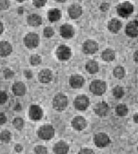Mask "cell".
Masks as SVG:
<instances>
[{
	"label": "cell",
	"instance_id": "6da1fadb",
	"mask_svg": "<svg viewBox=\"0 0 138 154\" xmlns=\"http://www.w3.org/2000/svg\"><path fill=\"white\" fill-rule=\"evenodd\" d=\"M134 12V6L129 1H124L121 2L117 6V13L121 18H129Z\"/></svg>",
	"mask_w": 138,
	"mask_h": 154
},
{
	"label": "cell",
	"instance_id": "7a4b0ae2",
	"mask_svg": "<svg viewBox=\"0 0 138 154\" xmlns=\"http://www.w3.org/2000/svg\"><path fill=\"white\" fill-rule=\"evenodd\" d=\"M52 107L55 110L61 112L66 109L68 105V99L66 95L58 93L52 99Z\"/></svg>",
	"mask_w": 138,
	"mask_h": 154
},
{
	"label": "cell",
	"instance_id": "3957f363",
	"mask_svg": "<svg viewBox=\"0 0 138 154\" xmlns=\"http://www.w3.org/2000/svg\"><path fill=\"white\" fill-rule=\"evenodd\" d=\"M107 83L101 79H95L89 85V90L95 96H102L107 91Z\"/></svg>",
	"mask_w": 138,
	"mask_h": 154
},
{
	"label": "cell",
	"instance_id": "277c9868",
	"mask_svg": "<svg viewBox=\"0 0 138 154\" xmlns=\"http://www.w3.org/2000/svg\"><path fill=\"white\" fill-rule=\"evenodd\" d=\"M37 136L42 140H49L55 136V129L52 125H42L37 130Z\"/></svg>",
	"mask_w": 138,
	"mask_h": 154
},
{
	"label": "cell",
	"instance_id": "5b68a950",
	"mask_svg": "<svg viewBox=\"0 0 138 154\" xmlns=\"http://www.w3.org/2000/svg\"><path fill=\"white\" fill-rule=\"evenodd\" d=\"M23 42L26 48L30 49H36L39 45V36L36 32H31L25 35Z\"/></svg>",
	"mask_w": 138,
	"mask_h": 154
},
{
	"label": "cell",
	"instance_id": "8992f818",
	"mask_svg": "<svg viewBox=\"0 0 138 154\" xmlns=\"http://www.w3.org/2000/svg\"><path fill=\"white\" fill-rule=\"evenodd\" d=\"M93 143L98 148H105L110 146L111 140L107 133H98L93 137Z\"/></svg>",
	"mask_w": 138,
	"mask_h": 154
},
{
	"label": "cell",
	"instance_id": "52a82bcc",
	"mask_svg": "<svg viewBox=\"0 0 138 154\" xmlns=\"http://www.w3.org/2000/svg\"><path fill=\"white\" fill-rule=\"evenodd\" d=\"M74 105L77 110L85 111L89 106V99L86 95H79L74 100Z\"/></svg>",
	"mask_w": 138,
	"mask_h": 154
},
{
	"label": "cell",
	"instance_id": "ba28073f",
	"mask_svg": "<svg viewBox=\"0 0 138 154\" xmlns=\"http://www.w3.org/2000/svg\"><path fill=\"white\" fill-rule=\"evenodd\" d=\"M56 57L60 61H67L70 59L72 56V51L69 46L66 45H61L56 49Z\"/></svg>",
	"mask_w": 138,
	"mask_h": 154
},
{
	"label": "cell",
	"instance_id": "9c48e42d",
	"mask_svg": "<svg viewBox=\"0 0 138 154\" xmlns=\"http://www.w3.org/2000/svg\"><path fill=\"white\" fill-rule=\"evenodd\" d=\"M83 52L86 55H93L99 49V45L93 39H88L83 42L82 46Z\"/></svg>",
	"mask_w": 138,
	"mask_h": 154
},
{
	"label": "cell",
	"instance_id": "30bf717a",
	"mask_svg": "<svg viewBox=\"0 0 138 154\" xmlns=\"http://www.w3.org/2000/svg\"><path fill=\"white\" fill-rule=\"evenodd\" d=\"M93 111H94L95 114L97 116L104 117V116H107L109 114V112H110V106H109L108 103H107L106 102H99L95 106Z\"/></svg>",
	"mask_w": 138,
	"mask_h": 154
},
{
	"label": "cell",
	"instance_id": "8fae6325",
	"mask_svg": "<svg viewBox=\"0 0 138 154\" xmlns=\"http://www.w3.org/2000/svg\"><path fill=\"white\" fill-rule=\"evenodd\" d=\"M69 83L73 89H80L85 84V79L83 76L80 74H74L70 75L69 79Z\"/></svg>",
	"mask_w": 138,
	"mask_h": 154
},
{
	"label": "cell",
	"instance_id": "7c38bea8",
	"mask_svg": "<svg viewBox=\"0 0 138 154\" xmlns=\"http://www.w3.org/2000/svg\"><path fill=\"white\" fill-rule=\"evenodd\" d=\"M125 33L130 38L138 37V22L135 19L129 22L125 27Z\"/></svg>",
	"mask_w": 138,
	"mask_h": 154
},
{
	"label": "cell",
	"instance_id": "4fadbf2b",
	"mask_svg": "<svg viewBox=\"0 0 138 154\" xmlns=\"http://www.w3.org/2000/svg\"><path fill=\"white\" fill-rule=\"evenodd\" d=\"M29 116L32 120H40L43 116V111L39 106L32 105L29 109Z\"/></svg>",
	"mask_w": 138,
	"mask_h": 154
},
{
	"label": "cell",
	"instance_id": "5bb4252c",
	"mask_svg": "<svg viewBox=\"0 0 138 154\" xmlns=\"http://www.w3.org/2000/svg\"><path fill=\"white\" fill-rule=\"evenodd\" d=\"M67 13L70 19H77L80 17L83 14V8L80 5L74 3L70 5L67 9Z\"/></svg>",
	"mask_w": 138,
	"mask_h": 154
},
{
	"label": "cell",
	"instance_id": "9a60e30c",
	"mask_svg": "<svg viewBox=\"0 0 138 154\" xmlns=\"http://www.w3.org/2000/svg\"><path fill=\"white\" fill-rule=\"evenodd\" d=\"M60 33L63 38L70 39V38H73L75 35V29L72 25L66 23V24L62 25L60 26Z\"/></svg>",
	"mask_w": 138,
	"mask_h": 154
},
{
	"label": "cell",
	"instance_id": "2e32d148",
	"mask_svg": "<svg viewBox=\"0 0 138 154\" xmlns=\"http://www.w3.org/2000/svg\"><path fill=\"white\" fill-rule=\"evenodd\" d=\"M71 125L72 127L77 131H82L86 127L87 123H86V119L85 118L80 116H78L72 119Z\"/></svg>",
	"mask_w": 138,
	"mask_h": 154
},
{
	"label": "cell",
	"instance_id": "e0dca14e",
	"mask_svg": "<svg viewBox=\"0 0 138 154\" xmlns=\"http://www.w3.org/2000/svg\"><path fill=\"white\" fill-rule=\"evenodd\" d=\"M52 78H53V74L49 69H43L38 74L39 81L43 84H47L50 82L52 80Z\"/></svg>",
	"mask_w": 138,
	"mask_h": 154
},
{
	"label": "cell",
	"instance_id": "ac0fdd59",
	"mask_svg": "<svg viewBox=\"0 0 138 154\" xmlns=\"http://www.w3.org/2000/svg\"><path fill=\"white\" fill-rule=\"evenodd\" d=\"M123 23L120 19H117V18H114V19H110L108 22L107 24V29L111 33H117L121 31L122 29Z\"/></svg>",
	"mask_w": 138,
	"mask_h": 154
},
{
	"label": "cell",
	"instance_id": "d6986e66",
	"mask_svg": "<svg viewBox=\"0 0 138 154\" xmlns=\"http://www.w3.org/2000/svg\"><path fill=\"white\" fill-rule=\"evenodd\" d=\"M52 150L55 154H68L70 146L65 141H59L55 144Z\"/></svg>",
	"mask_w": 138,
	"mask_h": 154
},
{
	"label": "cell",
	"instance_id": "ffe728a7",
	"mask_svg": "<svg viewBox=\"0 0 138 154\" xmlns=\"http://www.w3.org/2000/svg\"><path fill=\"white\" fill-rule=\"evenodd\" d=\"M12 93L16 96H23L26 93V86L23 82H16L12 85Z\"/></svg>",
	"mask_w": 138,
	"mask_h": 154
},
{
	"label": "cell",
	"instance_id": "44dd1931",
	"mask_svg": "<svg viewBox=\"0 0 138 154\" xmlns=\"http://www.w3.org/2000/svg\"><path fill=\"white\" fill-rule=\"evenodd\" d=\"M62 17V12L59 9L52 8L50 9L47 12V18L51 23H56L59 21Z\"/></svg>",
	"mask_w": 138,
	"mask_h": 154
},
{
	"label": "cell",
	"instance_id": "7402d4cb",
	"mask_svg": "<svg viewBox=\"0 0 138 154\" xmlns=\"http://www.w3.org/2000/svg\"><path fill=\"white\" fill-rule=\"evenodd\" d=\"M27 23L29 26L33 27H37L41 26L42 23V19L39 15L36 14H30L27 17Z\"/></svg>",
	"mask_w": 138,
	"mask_h": 154
},
{
	"label": "cell",
	"instance_id": "603a6c76",
	"mask_svg": "<svg viewBox=\"0 0 138 154\" xmlns=\"http://www.w3.org/2000/svg\"><path fill=\"white\" fill-rule=\"evenodd\" d=\"M12 51V46L7 41L0 42V56L6 57L11 54Z\"/></svg>",
	"mask_w": 138,
	"mask_h": 154
},
{
	"label": "cell",
	"instance_id": "cb8c5ba5",
	"mask_svg": "<svg viewBox=\"0 0 138 154\" xmlns=\"http://www.w3.org/2000/svg\"><path fill=\"white\" fill-rule=\"evenodd\" d=\"M101 58L103 61L107 62V63L114 61L116 58L115 51L112 49H104L101 53Z\"/></svg>",
	"mask_w": 138,
	"mask_h": 154
},
{
	"label": "cell",
	"instance_id": "d4e9b609",
	"mask_svg": "<svg viewBox=\"0 0 138 154\" xmlns=\"http://www.w3.org/2000/svg\"><path fill=\"white\" fill-rule=\"evenodd\" d=\"M86 70L89 74H96L99 71V63L96 60H89L86 63Z\"/></svg>",
	"mask_w": 138,
	"mask_h": 154
},
{
	"label": "cell",
	"instance_id": "484cf974",
	"mask_svg": "<svg viewBox=\"0 0 138 154\" xmlns=\"http://www.w3.org/2000/svg\"><path fill=\"white\" fill-rule=\"evenodd\" d=\"M115 112L117 116L124 117V116H127L128 112H129V109H128L127 106L126 104L120 103L115 107Z\"/></svg>",
	"mask_w": 138,
	"mask_h": 154
},
{
	"label": "cell",
	"instance_id": "4316f807",
	"mask_svg": "<svg viewBox=\"0 0 138 154\" xmlns=\"http://www.w3.org/2000/svg\"><path fill=\"white\" fill-rule=\"evenodd\" d=\"M113 74L116 79H122L126 75V69L122 66H117L113 70Z\"/></svg>",
	"mask_w": 138,
	"mask_h": 154
},
{
	"label": "cell",
	"instance_id": "83f0119b",
	"mask_svg": "<svg viewBox=\"0 0 138 154\" xmlns=\"http://www.w3.org/2000/svg\"><path fill=\"white\" fill-rule=\"evenodd\" d=\"M112 94L114 97L117 100H121L124 97V94H125V91H124V87L121 86H116L112 89Z\"/></svg>",
	"mask_w": 138,
	"mask_h": 154
},
{
	"label": "cell",
	"instance_id": "f1b7e54d",
	"mask_svg": "<svg viewBox=\"0 0 138 154\" xmlns=\"http://www.w3.org/2000/svg\"><path fill=\"white\" fill-rule=\"evenodd\" d=\"M12 139V134L9 130H3L0 133V140L2 143H8L11 141Z\"/></svg>",
	"mask_w": 138,
	"mask_h": 154
},
{
	"label": "cell",
	"instance_id": "f546056e",
	"mask_svg": "<svg viewBox=\"0 0 138 154\" xmlns=\"http://www.w3.org/2000/svg\"><path fill=\"white\" fill-rule=\"evenodd\" d=\"M30 63L32 66H37L40 65L42 63V57L39 55L34 54L30 56Z\"/></svg>",
	"mask_w": 138,
	"mask_h": 154
},
{
	"label": "cell",
	"instance_id": "4dcf8cb0",
	"mask_svg": "<svg viewBox=\"0 0 138 154\" xmlns=\"http://www.w3.org/2000/svg\"><path fill=\"white\" fill-rule=\"evenodd\" d=\"M12 125L14 126L16 130H21L24 126V120L20 117H16L12 121Z\"/></svg>",
	"mask_w": 138,
	"mask_h": 154
},
{
	"label": "cell",
	"instance_id": "1f68e13d",
	"mask_svg": "<svg viewBox=\"0 0 138 154\" xmlns=\"http://www.w3.org/2000/svg\"><path fill=\"white\" fill-rule=\"evenodd\" d=\"M34 153L35 154H48L47 148L44 146L38 145L34 148Z\"/></svg>",
	"mask_w": 138,
	"mask_h": 154
},
{
	"label": "cell",
	"instance_id": "d6a6232c",
	"mask_svg": "<svg viewBox=\"0 0 138 154\" xmlns=\"http://www.w3.org/2000/svg\"><path fill=\"white\" fill-rule=\"evenodd\" d=\"M54 29L51 26H46L43 29V35L45 38H51L54 35Z\"/></svg>",
	"mask_w": 138,
	"mask_h": 154
},
{
	"label": "cell",
	"instance_id": "836d02e7",
	"mask_svg": "<svg viewBox=\"0 0 138 154\" xmlns=\"http://www.w3.org/2000/svg\"><path fill=\"white\" fill-rule=\"evenodd\" d=\"M10 6V0H0V10H6Z\"/></svg>",
	"mask_w": 138,
	"mask_h": 154
},
{
	"label": "cell",
	"instance_id": "e575fe53",
	"mask_svg": "<svg viewBox=\"0 0 138 154\" xmlns=\"http://www.w3.org/2000/svg\"><path fill=\"white\" fill-rule=\"evenodd\" d=\"M46 2H47V0H33V4L34 6L39 9L44 7Z\"/></svg>",
	"mask_w": 138,
	"mask_h": 154
},
{
	"label": "cell",
	"instance_id": "d590c367",
	"mask_svg": "<svg viewBox=\"0 0 138 154\" xmlns=\"http://www.w3.org/2000/svg\"><path fill=\"white\" fill-rule=\"evenodd\" d=\"M8 100L7 93L4 91H0V105L5 104Z\"/></svg>",
	"mask_w": 138,
	"mask_h": 154
},
{
	"label": "cell",
	"instance_id": "8d00e7d4",
	"mask_svg": "<svg viewBox=\"0 0 138 154\" xmlns=\"http://www.w3.org/2000/svg\"><path fill=\"white\" fill-rule=\"evenodd\" d=\"M3 75L5 79H12L13 75H14V72L10 69H5L4 70Z\"/></svg>",
	"mask_w": 138,
	"mask_h": 154
},
{
	"label": "cell",
	"instance_id": "74e56055",
	"mask_svg": "<svg viewBox=\"0 0 138 154\" xmlns=\"http://www.w3.org/2000/svg\"><path fill=\"white\" fill-rule=\"evenodd\" d=\"M78 154H95L94 151L89 148H83L79 151Z\"/></svg>",
	"mask_w": 138,
	"mask_h": 154
},
{
	"label": "cell",
	"instance_id": "f35d334b",
	"mask_svg": "<svg viewBox=\"0 0 138 154\" xmlns=\"http://www.w3.org/2000/svg\"><path fill=\"white\" fill-rule=\"evenodd\" d=\"M100 10L103 11V12L108 11L109 9H110V4L107 3V2H103V3L100 5Z\"/></svg>",
	"mask_w": 138,
	"mask_h": 154
},
{
	"label": "cell",
	"instance_id": "ab89813d",
	"mask_svg": "<svg viewBox=\"0 0 138 154\" xmlns=\"http://www.w3.org/2000/svg\"><path fill=\"white\" fill-rule=\"evenodd\" d=\"M7 121V117L3 112H0V125L5 124Z\"/></svg>",
	"mask_w": 138,
	"mask_h": 154
},
{
	"label": "cell",
	"instance_id": "60d3db41",
	"mask_svg": "<svg viewBox=\"0 0 138 154\" xmlns=\"http://www.w3.org/2000/svg\"><path fill=\"white\" fill-rule=\"evenodd\" d=\"M25 75H26L27 79H31L32 77H33V73H32L30 70H26L25 71Z\"/></svg>",
	"mask_w": 138,
	"mask_h": 154
},
{
	"label": "cell",
	"instance_id": "b9f144b4",
	"mask_svg": "<svg viewBox=\"0 0 138 154\" xmlns=\"http://www.w3.org/2000/svg\"><path fill=\"white\" fill-rule=\"evenodd\" d=\"M23 146H22L21 144H16V146H15V149H16V152H20L23 151Z\"/></svg>",
	"mask_w": 138,
	"mask_h": 154
},
{
	"label": "cell",
	"instance_id": "7bdbcfd3",
	"mask_svg": "<svg viewBox=\"0 0 138 154\" xmlns=\"http://www.w3.org/2000/svg\"><path fill=\"white\" fill-rule=\"evenodd\" d=\"M133 61L138 64V50L135 51L134 52V53H133Z\"/></svg>",
	"mask_w": 138,
	"mask_h": 154
},
{
	"label": "cell",
	"instance_id": "ee69618b",
	"mask_svg": "<svg viewBox=\"0 0 138 154\" xmlns=\"http://www.w3.org/2000/svg\"><path fill=\"white\" fill-rule=\"evenodd\" d=\"M133 122H134L135 123L138 124V112H136V113L133 115Z\"/></svg>",
	"mask_w": 138,
	"mask_h": 154
},
{
	"label": "cell",
	"instance_id": "f6af8a7d",
	"mask_svg": "<svg viewBox=\"0 0 138 154\" xmlns=\"http://www.w3.org/2000/svg\"><path fill=\"white\" fill-rule=\"evenodd\" d=\"M3 30H4V26L2 24V23L0 22V35L3 32Z\"/></svg>",
	"mask_w": 138,
	"mask_h": 154
},
{
	"label": "cell",
	"instance_id": "bcb514c9",
	"mask_svg": "<svg viewBox=\"0 0 138 154\" xmlns=\"http://www.w3.org/2000/svg\"><path fill=\"white\" fill-rule=\"evenodd\" d=\"M56 2H60V3H63V2H66L67 0H55Z\"/></svg>",
	"mask_w": 138,
	"mask_h": 154
},
{
	"label": "cell",
	"instance_id": "7dc6e473",
	"mask_svg": "<svg viewBox=\"0 0 138 154\" xmlns=\"http://www.w3.org/2000/svg\"><path fill=\"white\" fill-rule=\"evenodd\" d=\"M16 1H17V2H23L24 1H26V0H16Z\"/></svg>",
	"mask_w": 138,
	"mask_h": 154
},
{
	"label": "cell",
	"instance_id": "c3c4849f",
	"mask_svg": "<svg viewBox=\"0 0 138 154\" xmlns=\"http://www.w3.org/2000/svg\"><path fill=\"white\" fill-rule=\"evenodd\" d=\"M135 20H136V21H137V22H138V14L136 15V16H135Z\"/></svg>",
	"mask_w": 138,
	"mask_h": 154
},
{
	"label": "cell",
	"instance_id": "681fc988",
	"mask_svg": "<svg viewBox=\"0 0 138 154\" xmlns=\"http://www.w3.org/2000/svg\"><path fill=\"white\" fill-rule=\"evenodd\" d=\"M136 150H137V152H138V146H137V148H136Z\"/></svg>",
	"mask_w": 138,
	"mask_h": 154
}]
</instances>
